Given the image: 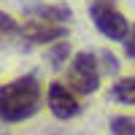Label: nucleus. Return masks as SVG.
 Segmentation results:
<instances>
[{"label": "nucleus", "instance_id": "obj_2", "mask_svg": "<svg viewBox=\"0 0 135 135\" xmlns=\"http://www.w3.org/2000/svg\"><path fill=\"white\" fill-rule=\"evenodd\" d=\"M89 16H92L95 27L103 32L108 41H124L130 35V22L124 19L122 11H116L111 6V0H95L92 6H89Z\"/></svg>", "mask_w": 135, "mask_h": 135}, {"label": "nucleus", "instance_id": "obj_3", "mask_svg": "<svg viewBox=\"0 0 135 135\" xmlns=\"http://www.w3.org/2000/svg\"><path fill=\"white\" fill-rule=\"evenodd\" d=\"M68 84H70V89H76L81 95H89L100 86V68H97L95 54H89V51L76 54L70 68H68Z\"/></svg>", "mask_w": 135, "mask_h": 135}, {"label": "nucleus", "instance_id": "obj_8", "mask_svg": "<svg viewBox=\"0 0 135 135\" xmlns=\"http://www.w3.org/2000/svg\"><path fill=\"white\" fill-rule=\"evenodd\" d=\"M114 135H135V116H114L111 119Z\"/></svg>", "mask_w": 135, "mask_h": 135}, {"label": "nucleus", "instance_id": "obj_4", "mask_svg": "<svg viewBox=\"0 0 135 135\" xmlns=\"http://www.w3.org/2000/svg\"><path fill=\"white\" fill-rule=\"evenodd\" d=\"M19 35L27 38V43H57L68 35V27L65 25H51V22H43V19H30L19 30Z\"/></svg>", "mask_w": 135, "mask_h": 135}, {"label": "nucleus", "instance_id": "obj_6", "mask_svg": "<svg viewBox=\"0 0 135 135\" xmlns=\"http://www.w3.org/2000/svg\"><path fill=\"white\" fill-rule=\"evenodd\" d=\"M25 14L30 19H43V22H51V25H65L70 19V8L68 6H43V3H38V6L25 8Z\"/></svg>", "mask_w": 135, "mask_h": 135}, {"label": "nucleus", "instance_id": "obj_7", "mask_svg": "<svg viewBox=\"0 0 135 135\" xmlns=\"http://www.w3.org/2000/svg\"><path fill=\"white\" fill-rule=\"evenodd\" d=\"M111 97L119 100V103H124V105H135V76L116 81L114 89H111Z\"/></svg>", "mask_w": 135, "mask_h": 135}, {"label": "nucleus", "instance_id": "obj_10", "mask_svg": "<svg viewBox=\"0 0 135 135\" xmlns=\"http://www.w3.org/2000/svg\"><path fill=\"white\" fill-rule=\"evenodd\" d=\"M100 60H103V68H105V73H116L119 70V62L114 54H108V51H100Z\"/></svg>", "mask_w": 135, "mask_h": 135}, {"label": "nucleus", "instance_id": "obj_9", "mask_svg": "<svg viewBox=\"0 0 135 135\" xmlns=\"http://www.w3.org/2000/svg\"><path fill=\"white\" fill-rule=\"evenodd\" d=\"M68 54H70V43H68V41H57V43L49 49V62H51L54 68H60V65L68 60Z\"/></svg>", "mask_w": 135, "mask_h": 135}, {"label": "nucleus", "instance_id": "obj_12", "mask_svg": "<svg viewBox=\"0 0 135 135\" xmlns=\"http://www.w3.org/2000/svg\"><path fill=\"white\" fill-rule=\"evenodd\" d=\"M0 135H8V132H3V130H0Z\"/></svg>", "mask_w": 135, "mask_h": 135}, {"label": "nucleus", "instance_id": "obj_11", "mask_svg": "<svg viewBox=\"0 0 135 135\" xmlns=\"http://www.w3.org/2000/svg\"><path fill=\"white\" fill-rule=\"evenodd\" d=\"M122 43H124V54H127V57H132V60H135V25H132L130 35H127L124 41H122Z\"/></svg>", "mask_w": 135, "mask_h": 135}, {"label": "nucleus", "instance_id": "obj_5", "mask_svg": "<svg viewBox=\"0 0 135 135\" xmlns=\"http://www.w3.org/2000/svg\"><path fill=\"white\" fill-rule=\"evenodd\" d=\"M46 100H49V108H51V114L57 119H70V116L78 114V108H81L78 100H76V95H73V89L60 84V81H54L49 86V97Z\"/></svg>", "mask_w": 135, "mask_h": 135}, {"label": "nucleus", "instance_id": "obj_1", "mask_svg": "<svg viewBox=\"0 0 135 135\" xmlns=\"http://www.w3.org/2000/svg\"><path fill=\"white\" fill-rule=\"evenodd\" d=\"M41 111V84L27 73L0 86V122H25Z\"/></svg>", "mask_w": 135, "mask_h": 135}]
</instances>
